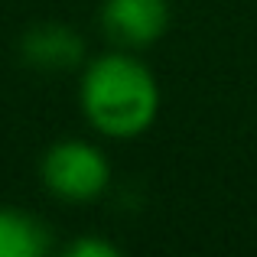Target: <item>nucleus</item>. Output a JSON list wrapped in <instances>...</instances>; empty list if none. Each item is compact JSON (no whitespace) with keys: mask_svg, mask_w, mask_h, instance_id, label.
Segmentation results:
<instances>
[{"mask_svg":"<svg viewBox=\"0 0 257 257\" xmlns=\"http://www.w3.org/2000/svg\"><path fill=\"white\" fill-rule=\"evenodd\" d=\"M160 107L163 88L140 52L111 46L78 69V111L101 140L127 144L150 134Z\"/></svg>","mask_w":257,"mask_h":257,"instance_id":"nucleus-1","label":"nucleus"},{"mask_svg":"<svg viewBox=\"0 0 257 257\" xmlns=\"http://www.w3.org/2000/svg\"><path fill=\"white\" fill-rule=\"evenodd\" d=\"M111 176L114 166L107 150L88 137H62L39 157V182L46 195L65 205L98 202L111 189Z\"/></svg>","mask_w":257,"mask_h":257,"instance_id":"nucleus-2","label":"nucleus"},{"mask_svg":"<svg viewBox=\"0 0 257 257\" xmlns=\"http://www.w3.org/2000/svg\"><path fill=\"white\" fill-rule=\"evenodd\" d=\"M170 0H101L98 23L111 46L147 49L160 43L170 30Z\"/></svg>","mask_w":257,"mask_h":257,"instance_id":"nucleus-3","label":"nucleus"},{"mask_svg":"<svg viewBox=\"0 0 257 257\" xmlns=\"http://www.w3.org/2000/svg\"><path fill=\"white\" fill-rule=\"evenodd\" d=\"M20 59L36 72H78L85 65V39L65 23H39L20 39Z\"/></svg>","mask_w":257,"mask_h":257,"instance_id":"nucleus-4","label":"nucleus"},{"mask_svg":"<svg viewBox=\"0 0 257 257\" xmlns=\"http://www.w3.org/2000/svg\"><path fill=\"white\" fill-rule=\"evenodd\" d=\"M52 251V234L43 218L20 208H0V257H43Z\"/></svg>","mask_w":257,"mask_h":257,"instance_id":"nucleus-5","label":"nucleus"},{"mask_svg":"<svg viewBox=\"0 0 257 257\" xmlns=\"http://www.w3.org/2000/svg\"><path fill=\"white\" fill-rule=\"evenodd\" d=\"M65 254L69 257H120V247L107 238H98V234H85V238H75L72 244H65Z\"/></svg>","mask_w":257,"mask_h":257,"instance_id":"nucleus-6","label":"nucleus"}]
</instances>
